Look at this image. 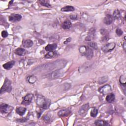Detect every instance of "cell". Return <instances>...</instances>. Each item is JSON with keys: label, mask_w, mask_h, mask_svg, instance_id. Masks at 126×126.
Wrapping results in <instances>:
<instances>
[{"label": "cell", "mask_w": 126, "mask_h": 126, "mask_svg": "<svg viewBox=\"0 0 126 126\" xmlns=\"http://www.w3.org/2000/svg\"><path fill=\"white\" fill-rule=\"evenodd\" d=\"M95 124L96 126H107L109 125L107 122H105L104 120H96L95 121Z\"/></svg>", "instance_id": "44dd1931"}, {"label": "cell", "mask_w": 126, "mask_h": 126, "mask_svg": "<svg viewBox=\"0 0 126 126\" xmlns=\"http://www.w3.org/2000/svg\"><path fill=\"white\" fill-rule=\"evenodd\" d=\"M37 81V78L33 75H31L28 77V82L31 84L34 83Z\"/></svg>", "instance_id": "d4e9b609"}, {"label": "cell", "mask_w": 126, "mask_h": 126, "mask_svg": "<svg viewBox=\"0 0 126 126\" xmlns=\"http://www.w3.org/2000/svg\"><path fill=\"white\" fill-rule=\"evenodd\" d=\"M79 50L80 53L85 56L88 59H91L93 57L94 53L93 50L88 46H82L79 48Z\"/></svg>", "instance_id": "7a4b0ae2"}, {"label": "cell", "mask_w": 126, "mask_h": 126, "mask_svg": "<svg viewBox=\"0 0 126 126\" xmlns=\"http://www.w3.org/2000/svg\"><path fill=\"white\" fill-rule=\"evenodd\" d=\"M15 64V62L14 61H11L10 62H8L6 64H4L3 65V67L4 69H5L6 70H10L11 69L12 67H13V66Z\"/></svg>", "instance_id": "4fadbf2b"}, {"label": "cell", "mask_w": 126, "mask_h": 126, "mask_svg": "<svg viewBox=\"0 0 126 126\" xmlns=\"http://www.w3.org/2000/svg\"><path fill=\"white\" fill-rule=\"evenodd\" d=\"M43 119L45 121H49L50 120V118L48 117L47 115H45L44 117H43Z\"/></svg>", "instance_id": "d6a6232c"}, {"label": "cell", "mask_w": 126, "mask_h": 126, "mask_svg": "<svg viewBox=\"0 0 126 126\" xmlns=\"http://www.w3.org/2000/svg\"><path fill=\"white\" fill-rule=\"evenodd\" d=\"M88 45L90 47L93 48L94 49H98V45L95 42H90L88 43Z\"/></svg>", "instance_id": "4316f807"}, {"label": "cell", "mask_w": 126, "mask_h": 126, "mask_svg": "<svg viewBox=\"0 0 126 126\" xmlns=\"http://www.w3.org/2000/svg\"><path fill=\"white\" fill-rule=\"evenodd\" d=\"M107 80H108V79H107V77H106V76L103 77H101V78H100L99 79V83L100 84H103V83H104L105 82H106Z\"/></svg>", "instance_id": "83f0119b"}, {"label": "cell", "mask_w": 126, "mask_h": 126, "mask_svg": "<svg viewBox=\"0 0 126 126\" xmlns=\"http://www.w3.org/2000/svg\"><path fill=\"white\" fill-rule=\"evenodd\" d=\"M17 121H19V122H25V121H26V120H25V118H24V119H18L17 120Z\"/></svg>", "instance_id": "836d02e7"}, {"label": "cell", "mask_w": 126, "mask_h": 126, "mask_svg": "<svg viewBox=\"0 0 126 126\" xmlns=\"http://www.w3.org/2000/svg\"><path fill=\"white\" fill-rule=\"evenodd\" d=\"M26 108L24 107H17L16 109V112L20 116H23L26 111Z\"/></svg>", "instance_id": "e0dca14e"}, {"label": "cell", "mask_w": 126, "mask_h": 126, "mask_svg": "<svg viewBox=\"0 0 126 126\" xmlns=\"http://www.w3.org/2000/svg\"><path fill=\"white\" fill-rule=\"evenodd\" d=\"M22 16L20 14H13L9 16V20L11 22H16L21 20Z\"/></svg>", "instance_id": "52a82bcc"}, {"label": "cell", "mask_w": 126, "mask_h": 126, "mask_svg": "<svg viewBox=\"0 0 126 126\" xmlns=\"http://www.w3.org/2000/svg\"><path fill=\"white\" fill-rule=\"evenodd\" d=\"M0 109H1V112L3 113H10L12 110L13 109V107L11 106H9L7 104H2L0 106Z\"/></svg>", "instance_id": "8992f818"}, {"label": "cell", "mask_w": 126, "mask_h": 126, "mask_svg": "<svg viewBox=\"0 0 126 126\" xmlns=\"http://www.w3.org/2000/svg\"><path fill=\"white\" fill-rule=\"evenodd\" d=\"M115 95L113 93H109L107 95L106 97V100L109 103H112L113 101L115 100Z\"/></svg>", "instance_id": "2e32d148"}, {"label": "cell", "mask_w": 126, "mask_h": 126, "mask_svg": "<svg viewBox=\"0 0 126 126\" xmlns=\"http://www.w3.org/2000/svg\"><path fill=\"white\" fill-rule=\"evenodd\" d=\"M74 11V7L70 6H67L61 8V11L63 12H68V11Z\"/></svg>", "instance_id": "d6986e66"}, {"label": "cell", "mask_w": 126, "mask_h": 126, "mask_svg": "<svg viewBox=\"0 0 126 126\" xmlns=\"http://www.w3.org/2000/svg\"><path fill=\"white\" fill-rule=\"evenodd\" d=\"M12 86L11 81L9 80L7 78H6L4 80L3 86L0 90V94H2L4 92H11L12 90Z\"/></svg>", "instance_id": "3957f363"}, {"label": "cell", "mask_w": 126, "mask_h": 126, "mask_svg": "<svg viewBox=\"0 0 126 126\" xmlns=\"http://www.w3.org/2000/svg\"><path fill=\"white\" fill-rule=\"evenodd\" d=\"M104 22L106 25H110V24H112L113 22L112 16L110 15V14H107L104 18Z\"/></svg>", "instance_id": "8fae6325"}, {"label": "cell", "mask_w": 126, "mask_h": 126, "mask_svg": "<svg viewBox=\"0 0 126 126\" xmlns=\"http://www.w3.org/2000/svg\"><path fill=\"white\" fill-rule=\"evenodd\" d=\"M22 45L25 48H30L33 45V42L31 40H26L23 41Z\"/></svg>", "instance_id": "5bb4252c"}, {"label": "cell", "mask_w": 126, "mask_h": 126, "mask_svg": "<svg viewBox=\"0 0 126 126\" xmlns=\"http://www.w3.org/2000/svg\"><path fill=\"white\" fill-rule=\"evenodd\" d=\"M121 16V14L120 11L118 10V9H116L115 11H114L113 14V17L114 19H118L120 18Z\"/></svg>", "instance_id": "603a6c76"}, {"label": "cell", "mask_w": 126, "mask_h": 126, "mask_svg": "<svg viewBox=\"0 0 126 126\" xmlns=\"http://www.w3.org/2000/svg\"><path fill=\"white\" fill-rule=\"evenodd\" d=\"M116 34H117L118 36H121L123 35V31L121 30L120 29H117L116 30Z\"/></svg>", "instance_id": "f546056e"}, {"label": "cell", "mask_w": 126, "mask_h": 126, "mask_svg": "<svg viewBox=\"0 0 126 126\" xmlns=\"http://www.w3.org/2000/svg\"><path fill=\"white\" fill-rule=\"evenodd\" d=\"M89 108V104H87L82 105L79 110V113L80 115L83 116L86 114Z\"/></svg>", "instance_id": "9c48e42d"}, {"label": "cell", "mask_w": 126, "mask_h": 126, "mask_svg": "<svg viewBox=\"0 0 126 126\" xmlns=\"http://www.w3.org/2000/svg\"><path fill=\"white\" fill-rule=\"evenodd\" d=\"M71 26V23L70 20H67L63 23L62 27L64 29H69Z\"/></svg>", "instance_id": "ac0fdd59"}, {"label": "cell", "mask_w": 126, "mask_h": 126, "mask_svg": "<svg viewBox=\"0 0 126 126\" xmlns=\"http://www.w3.org/2000/svg\"><path fill=\"white\" fill-rule=\"evenodd\" d=\"M14 53H15V54H16L18 56H22L25 55V54L26 53V51L25 49H24V48H18L15 50Z\"/></svg>", "instance_id": "7c38bea8"}, {"label": "cell", "mask_w": 126, "mask_h": 126, "mask_svg": "<svg viewBox=\"0 0 126 126\" xmlns=\"http://www.w3.org/2000/svg\"><path fill=\"white\" fill-rule=\"evenodd\" d=\"M99 91L103 95H107L111 92V88L109 85H106L101 87L99 89Z\"/></svg>", "instance_id": "5b68a950"}, {"label": "cell", "mask_w": 126, "mask_h": 126, "mask_svg": "<svg viewBox=\"0 0 126 126\" xmlns=\"http://www.w3.org/2000/svg\"><path fill=\"white\" fill-rule=\"evenodd\" d=\"M98 113V109L96 108H94L91 111L90 115L92 117H96V115H97Z\"/></svg>", "instance_id": "484cf974"}, {"label": "cell", "mask_w": 126, "mask_h": 126, "mask_svg": "<svg viewBox=\"0 0 126 126\" xmlns=\"http://www.w3.org/2000/svg\"><path fill=\"white\" fill-rule=\"evenodd\" d=\"M39 3L42 6H44L47 7H51L50 4L49 3V2L47 1H40Z\"/></svg>", "instance_id": "cb8c5ba5"}, {"label": "cell", "mask_w": 126, "mask_h": 126, "mask_svg": "<svg viewBox=\"0 0 126 126\" xmlns=\"http://www.w3.org/2000/svg\"><path fill=\"white\" fill-rule=\"evenodd\" d=\"M60 72L59 71H54L52 72V73L51 74V75H49V76H50L51 77H50V78H52L51 79H55L57 77H60Z\"/></svg>", "instance_id": "7402d4cb"}, {"label": "cell", "mask_w": 126, "mask_h": 126, "mask_svg": "<svg viewBox=\"0 0 126 126\" xmlns=\"http://www.w3.org/2000/svg\"><path fill=\"white\" fill-rule=\"evenodd\" d=\"M123 48H124V50L125 51L126 50V42H124L123 43Z\"/></svg>", "instance_id": "e575fe53"}, {"label": "cell", "mask_w": 126, "mask_h": 126, "mask_svg": "<svg viewBox=\"0 0 126 126\" xmlns=\"http://www.w3.org/2000/svg\"><path fill=\"white\" fill-rule=\"evenodd\" d=\"M70 18L71 19H72V20H76V19H77V15H70Z\"/></svg>", "instance_id": "1f68e13d"}, {"label": "cell", "mask_w": 126, "mask_h": 126, "mask_svg": "<svg viewBox=\"0 0 126 126\" xmlns=\"http://www.w3.org/2000/svg\"><path fill=\"white\" fill-rule=\"evenodd\" d=\"M36 102L37 105L40 106V107L46 109L49 108L50 105V101L41 95H38L36 100Z\"/></svg>", "instance_id": "6da1fadb"}, {"label": "cell", "mask_w": 126, "mask_h": 126, "mask_svg": "<svg viewBox=\"0 0 126 126\" xmlns=\"http://www.w3.org/2000/svg\"><path fill=\"white\" fill-rule=\"evenodd\" d=\"M57 53L56 51H50L45 55V58H47V59H49V58H54L57 56Z\"/></svg>", "instance_id": "ffe728a7"}, {"label": "cell", "mask_w": 126, "mask_h": 126, "mask_svg": "<svg viewBox=\"0 0 126 126\" xmlns=\"http://www.w3.org/2000/svg\"><path fill=\"white\" fill-rule=\"evenodd\" d=\"M71 112V111L69 109H65L61 110L58 114L59 117H65L68 116Z\"/></svg>", "instance_id": "30bf717a"}, {"label": "cell", "mask_w": 126, "mask_h": 126, "mask_svg": "<svg viewBox=\"0 0 126 126\" xmlns=\"http://www.w3.org/2000/svg\"><path fill=\"white\" fill-rule=\"evenodd\" d=\"M115 45L116 44L115 43H109L108 44H106L103 46L102 47H101V50L105 53L110 52L114 49Z\"/></svg>", "instance_id": "277c9868"}, {"label": "cell", "mask_w": 126, "mask_h": 126, "mask_svg": "<svg viewBox=\"0 0 126 126\" xmlns=\"http://www.w3.org/2000/svg\"><path fill=\"white\" fill-rule=\"evenodd\" d=\"M33 95L29 94L27 95L26 96H24L23 98V101L22 102V104H30L31 101H32V100L33 99Z\"/></svg>", "instance_id": "ba28073f"}, {"label": "cell", "mask_w": 126, "mask_h": 126, "mask_svg": "<svg viewBox=\"0 0 126 126\" xmlns=\"http://www.w3.org/2000/svg\"><path fill=\"white\" fill-rule=\"evenodd\" d=\"M8 33L7 32V31H3L2 32V36L4 38L7 37L8 36Z\"/></svg>", "instance_id": "4dcf8cb0"}, {"label": "cell", "mask_w": 126, "mask_h": 126, "mask_svg": "<svg viewBox=\"0 0 126 126\" xmlns=\"http://www.w3.org/2000/svg\"><path fill=\"white\" fill-rule=\"evenodd\" d=\"M120 82L121 84L125 85L126 84V77L124 75H121L119 79Z\"/></svg>", "instance_id": "f1b7e54d"}, {"label": "cell", "mask_w": 126, "mask_h": 126, "mask_svg": "<svg viewBox=\"0 0 126 126\" xmlns=\"http://www.w3.org/2000/svg\"><path fill=\"white\" fill-rule=\"evenodd\" d=\"M57 47V45L55 43L52 44H48L45 47V49L47 51H53L56 49Z\"/></svg>", "instance_id": "9a60e30c"}]
</instances>
